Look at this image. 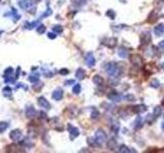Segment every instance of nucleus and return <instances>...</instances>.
Returning a JSON list of instances; mask_svg holds the SVG:
<instances>
[{"instance_id":"f257e3e1","label":"nucleus","mask_w":164,"mask_h":153,"mask_svg":"<svg viewBox=\"0 0 164 153\" xmlns=\"http://www.w3.org/2000/svg\"><path fill=\"white\" fill-rule=\"evenodd\" d=\"M94 140H96L98 146H101L105 144L107 142V135H106L105 131L101 129L96 130V134H94Z\"/></svg>"},{"instance_id":"f03ea898","label":"nucleus","mask_w":164,"mask_h":153,"mask_svg":"<svg viewBox=\"0 0 164 153\" xmlns=\"http://www.w3.org/2000/svg\"><path fill=\"white\" fill-rule=\"evenodd\" d=\"M130 61L132 63V66L137 68H142V64H143V58L140 54H132L130 56Z\"/></svg>"},{"instance_id":"7ed1b4c3","label":"nucleus","mask_w":164,"mask_h":153,"mask_svg":"<svg viewBox=\"0 0 164 153\" xmlns=\"http://www.w3.org/2000/svg\"><path fill=\"white\" fill-rule=\"evenodd\" d=\"M151 33L148 31H145L140 34V44L142 45H148L151 42Z\"/></svg>"},{"instance_id":"20e7f679","label":"nucleus","mask_w":164,"mask_h":153,"mask_svg":"<svg viewBox=\"0 0 164 153\" xmlns=\"http://www.w3.org/2000/svg\"><path fill=\"white\" fill-rule=\"evenodd\" d=\"M116 68H117V63H116V62H114V61H111V62H109V63L106 64L105 71H106V73H107L108 75L111 76L113 75V74L115 73Z\"/></svg>"},{"instance_id":"39448f33","label":"nucleus","mask_w":164,"mask_h":153,"mask_svg":"<svg viewBox=\"0 0 164 153\" xmlns=\"http://www.w3.org/2000/svg\"><path fill=\"white\" fill-rule=\"evenodd\" d=\"M85 63H86L87 66L89 68H92L96 64V58H94L93 54L91 52H88L86 55H85Z\"/></svg>"},{"instance_id":"423d86ee","label":"nucleus","mask_w":164,"mask_h":153,"mask_svg":"<svg viewBox=\"0 0 164 153\" xmlns=\"http://www.w3.org/2000/svg\"><path fill=\"white\" fill-rule=\"evenodd\" d=\"M67 129H68L69 133H70V138L72 139H75L76 137L79 136V130L77 129L76 127H73L71 124H68V127H67Z\"/></svg>"},{"instance_id":"0eeeda50","label":"nucleus","mask_w":164,"mask_h":153,"mask_svg":"<svg viewBox=\"0 0 164 153\" xmlns=\"http://www.w3.org/2000/svg\"><path fill=\"white\" fill-rule=\"evenodd\" d=\"M33 0H20L18 1V6L22 9H28L33 5Z\"/></svg>"},{"instance_id":"6e6552de","label":"nucleus","mask_w":164,"mask_h":153,"mask_svg":"<svg viewBox=\"0 0 164 153\" xmlns=\"http://www.w3.org/2000/svg\"><path fill=\"white\" fill-rule=\"evenodd\" d=\"M63 96H64V92H63V90H62V89L54 90V91L52 92V95H51L52 99L55 100V101L62 100V99H63Z\"/></svg>"},{"instance_id":"1a4fd4ad","label":"nucleus","mask_w":164,"mask_h":153,"mask_svg":"<svg viewBox=\"0 0 164 153\" xmlns=\"http://www.w3.org/2000/svg\"><path fill=\"white\" fill-rule=\"evenodd\" d=\"M38 104L41 108H45V109H50V104L44 97H39L38 98Z\"/></svg>"},{"instance_id":"9d476101","label":"nucleus","mask_w":164,"mask_h":153,"mask_svg":"<svg viewBox=\"0 0 164 153\" xmlns=\"http://www.w3.org/2000/svg\"><path fill=\"white\" fill-rule=\"evenodd\" d=\"M25 112H26L27 117H29V119L34 117H35V114H36V110H35V108H34L33 105H28L26 110H25Z\"/></svg>"},{"instance_id":"9b49d317","label":"nucleus","mask_w":164,"mask_h":153,"mask_svg":"<svg viewBox=\"0 0 164 153\" xmlns=\"http://www.w3.org/2000/svg\"><path fill=\"white\" fill-rule=\"evenodd\" d=\"M9 137L13 141H18L22 137V133H21L20 130H13V131L10 132L9 134Z\"/></svg>"},{"instance_id":"f8f14e48","label":"nucleus","mask_w":164,"mask_h":153,"mask_svg":"<svg viewBox=\"0 0 164 153\" xmlns=\"http://www.w3.org/2000/svg\"><path fill=\"white\" fill-rule=\"evenodd\" d=\"M132 108V112L133 113H143V112H145V111L147 110V106L146 105H144V104H138V105H135V106H133V107H131Z\"/></svg>"},{"instance_id":"ddd939ff","label":"nucleus","mask_w":164,"mask_h":153,"mask_svg":"<svg viewBox=\"0 0 164 153\" xmlns=\"http://www.w3.org/2000/svg\"><path fill=\"white\" fill-rule=\"evenodd\" d=\"M108 98H109L110 100H112V101H117V102L122 100L121 95L118 94L117 92H115V91H112L110 94H108Z\"/></svg>"},{"instance_id":"4468645a","label":"nucleus","mask_w":164,"mask_h":153,"mask_svg":"<svg viewBox=\"0 0 164 153\" xmlns=\"http://www.w3.org/2000/svg\"><path fill=\"white\" fill-rule=\"evenodd\" d=\"M157 20H158V11H157L156 9H154V10H152L151 12H150L148 22H149L150 24H153V23H155Z\"/></svg>"},{"instance_id":"2eb2a0df","label":"nucleus","mask_w":164,"mask_h":153,"mask_svg":"<svg viewBox=\"0 0 164 153\" xmlns=\"http://www.w3.org/2000/svg\"><path fill=\"white\" fill-rule=\"evenodd\" d=\"M104 44H105L106 46H108V47L113 48V47H115V46L117 45V39L116 38L106 39V40H104Z\"/></svg>"},{"instance_id":"dca6fc26","label":"nucleus","mask_w":164,"mask_h":153,"mask_svg":"<svg viewBox=\"0 0 164 153\" xmlns=\"http://www.w3.org/2000/svg\"><path fill=\"white\" fill-rule=\"evenodd\" d=\"M154 33L157 37H160L164 35V25L163 24H159L157 27H155L154 29Z\"/></svg>"},{"instance_id":"f3484780","label":"nucleus","mask_w":164,"mask_h":153,"mask_svg":"<svg viewBox=\"0 0 164 153\" xmlns=\"http://www.w3.org/2000/svg\"><path fill=\"white\" fill-rule=\"evenodd\" d=\"M143 126H144V120H143L142 117H138L137 119L135 120V124H133V128H135V130H140L142 129Z\"/></svg>"},{"instance_id":"a211bd4d","label":"nucleus","mask_w":164,"mask_h":153,"mask_svg":"<svg viewBox=\"0 0 164 153\" xmlns=\"http://www.w3.org/2000/svg\"><path fill=\"white\" fill-rule=\"evenodd\" d=\"M92 82H93V84L96 86H101L104 84V79L101 78L100 75H96V76H93V78H92Z\"/></svg>"},{"instance_id":"6ab92c4d","label":"nucleus","mask_w":164,"mask_h":153,"mask_svg":"<svg viewBox=\"0 0 164 153\" xmlns=\"http://www.w3.org/2000/svg\"><path fill=\"white\" fill-rule=\"evenodd\" d=\"M118 55L121 58H127L128 57V50L124 47H120L118 49Z\"/></svg>"},{"instance_id":"aec40b11","label":"nucleus","mask_w":164,"mask_h":153,"mask_svg":"<svg viewBox=\"0 0 164 153\" xmlns=\"http://www.w3.org/2000/svg\"><path fill=\"white\" fill-rule=\"evenodd\" d=\"M118 152H120V153H129V152H137V151L133 150V149H130V148H128L127 146H125V145H120L118 147Z\"/></svg>"},{"instance_id":"412c9836","label":"nucleus","mask_w":164,"mask_h":153,"mask_svg":"<svg viewBox=\"0 0 164 153\" xmlns=\"http://www.w3.org/2000/svg\"><path fill=\"white\" fill-rule=\"evenodd\" d=\"M20 144L25 146V147H27V148H30V147L33 146V141H31L29 138H25V139H23V140L21 141Z\"/></svg>"},{"instance_id":"4be33fe9","label":"nucleus","mask_w":164,"mask_h":153,"mask_svg":"<svg viewBox=\"0 0 164 153\" xmlns=\"http://www.w3.org/2000/svg\"><path fill=\"white\" fill-rule=\"evenodd\" d=\"M75 76H76V78H77L78 80H82V79H84V76H85V71L83 68H79L77 71H76Z\"/></svg>"},{"instance_id":"5701e85b","label":"nucleus","mask_w":164,"mask_h":153,"mask_svg":"<svg viewBox=\"0 0 164 153\" xmlns=\"http://www.w3.org/2000/svg\"><path fill=\"white\" fill-rule=\"evenodd\" d=\"M39 78H40V75H39L38 73L32 74V75L29 76V81L31 83H33V84H35V83L39 82Z\"/></svg>"},{"instance_id":"b1692460","label":"nucleus","mask_w":164,"mask_h":153,"mask_svg":"<svg viewBox=\"0 0 164 153\" xmlns=\"http://www.w3.org/2000/svg\"><path fill=\"white\" fill-rule=\"evenodd\" d=\"M6 151L7 152H23L22 150H18V148L15 144H10L6 147Z\"/></svg>"},{"instance_id":"393cba45","label":"nucleus","mask_w":164,"mask_h":153,"mask_svg":"<svg viewBox=\"0 0 164 153\" xmlns=\"http://www.w3.org/2000/svg\"><path fill=\"white\" fill-rule=\"evenodd\" d=\"M108 148L111 149V150L116 149L117 148V142L114 140V139H111V140H109V142H108Z\"/></svg>"},{"instance_id":"a878e982","label":"nucleus","mask_w":164,"mask_h":153,"mask_svg":"<svg viewBox=\"0 0 164 153\" xmlns=\"http://www.w3.org/2000/svg\"><path fill=\"white\" fill-rule=\"evenodd\" d=\"M153 114L155 115L156 117H160V115L162 114V107H161V106H156L153 110Z\"/></svg>"},{"instance_id":"bb28decb","label":"nucleus","mask_w":164,"mask_h":153,"mask_svg":"<svg viewBox=\"0 0 164 153\" xmlns=\"http://www.w3.org/2000/svg\"><path fill=\"white\" fill-rule=\"evenodd\" d=\"M2 92H3V95L5 97H10L11 96V88L10 87H5L3 88V90H2Z\"/></svg>"},{"instance_id":"cd10ccee","label":"nucleus","mask_w":164,"mask_h":153,"mask_svg":"<svg viewBox=\"0 0 164 153\" xmlns=\"http://www.w3.org/2000/svg\"><path fill=\"white\" fill-rule=\"evenodd\" d=\"M52 31H54L55 34H61V33H63V27H62V26H60V25L54 26V28H52Z\"/></svg>"},{"instance_id":"c85d7f7f","label":"nucleus","mask_w":164,"mask_h":153,"mask_svg":"<svg viewBox=\"0 0 164 153\" xmlns=\"http://www.w3.org/2000/svg\"><path fill=\"white\" fill-rule=\"evenodd\" d=\"M150 86H151L152 88H159L160 87V82H159L157 79H154V80L151 81V83H150Z\"/></svg>"},{"instance_id":"c756f323","label":"nucleus","mask_w":164,"mask_h":153,"mask_svg":"<svg viewBox=\"0 0 164 153\" xmlns=\"http://www.w3.org/2000/svg\"><path fill=\"white\" fill-rule=\"evenodd\" d=\"M106 15L109 17V18H111V20H114L115 17H116V13H115V11L113 10V9H109V10L106 12Z\"/></svg>"},{"instance_id":"7c9ffc66","label":"nucleus","mask_w":164,"mask_h":153,"mask_svg":"<svg viewBox=\"0 0 164 153\" xmlns=\"http://www.w3.org/2000/svg\"><path fill=\"white\" fill-rule=\"evenodd\" d=\"M81 92V85L80 84H76L75 86H74V88H73V93L74 94H76V95H78Z\"/></svg>"},{"instance_id":"2f4dec72","label":"nucleus","mask_w":164,"mask_h":153,"mask_svg":"<svg viewBox=\"0 0 164 153\" xmlns=\"http://www.w3.org/2000/svg\"><path fill=\"white\" fill-rule=\"evenodd\" d=\"M8 128V124L5 122H0V134L3 133L4 131H6V129Z\"/></svg>"},{"instance_id":"473e14b6","label":"nucleus","mask_w":164,"mask_h":153,"mask_svg":"<svg viewBox=\"0 0 164 153\" xmlns=\"http://www.w3.org/2000/svg\"><path fill=\"white\" fill-rule=\"evenodd\" d=\"M51 13H52V10L50 8H47L46 10L44 11V13H43L42 15L40 17V18L39 20H42V18H44V17H49V15H51Z\"/></svg>"},{"instance_id":"72a5a7b5","label":"nucleus","mask_w":164,"mask_h":153,"mask_svg":"<svg viewBox=\"0 0 164 153\" xmlns=\"http://www.w3.org/2000/svg\"><path fill=\"white\" fill-rule=\"evenodd\" d=\"M155 119H156V117L154 114H149V115H147V119H146V120H147V122L148 124H153L154 122V120H155Z\"/></svg>"},{"instance_id":"f704fd0d","label":"nucleus","mask_w":164,"mask_h":153,"mask_svg":"<svg viewBox=\"0 0 164 153\" xmlns=\"http://www.w3.org/2000/svg\"><path fill=\"white\" fill-rule=\"evenodd\" d=\"M45 31H46L45 26L39 25L38 27H37V33H38V34H43V33H45Z\"/></svg>"},{"instance_id":"c9c22d12","label":"nucleus","mask_w":164,"mask_h":153,"mask_svg":"<svg viewBox=\"0 0 164 153\" xmlns=\"http://www.w3.org/2000/svg\"><path fill=\"white\" fill-rule=\"evenodd\" d=\"M111 129H112V131H113V133H118V131H119V124L118 122H114V124L111 126Z\"/></svg>"},{"instance_id":"e433bc0d","label":"nucleus","mask_w":164,"mask_h":153,"mask_svg":"<svg viewBox=\"0 0 164 153\" xmlns=\"http://www.w3.org/2000/svg\"><path fill=\"white\" fill-rule=\"evenodd\" d=\"M99 117H100V112H99V110H96V109L92 110V112H91V119H98Z\"/></svg>"},{"instance_id":"4c0bfd02","label":"nucleus","mask_w":164,"mask_h":153,"mask_svg":"<svg viewBox=\"0 0 164 153\" xmlns=\"http://www.w3.org/2000/svg\"><path fill=\"white\" fill-rule=\"evenodd\" d=\"M43 87V84L42 83H35V84H33V89L35 90V91H39V90L41 89V88Z\"/></svg>"},{"instance_id":"58836bf2","label":"nucleus","mask_w":164,"mask_h":153,"mask_svg":"<svg viewBox=\"0 0 164 153\" xmlns=\"http://www.w3.org/2000/svg\"><path fill=\"white\" fill-rule=\"evenodd\" d=\"M87 143H88V145L91 146V147H96V146H98V144H96V140H94V139H91V138L87 139Z\"/></svg>"},{"instance_id":"ea45409f","label":"nucleus","mask_w":164,"mask_h":153,"mask_svg":"<svg viewBox=\"0 0 164 153\" xmlns=\"http://www.w3.org/2000/svg\"><path fill=\"white\" fill-rule=\"evenodd\" d=\"M125 100H127V101H135V97L133 96L132 94H127V95H125Z\"/></svg>"},{"instance_id":"a19ab883","label":"nucleus","mask_w":164,"mask_h":153,"mask_svg":"<svg viewBox=\"0 0 164 153\" xmlns=\"http://www.w3.org/2000/svg\"><path fill=\"white\" fill-rule=\"evenodd\" d=\"M75 4H77L79 6L85 5L86 4V0H75Z\"/></svg>"},{"instance_id":"79ce46f5","label":"nucleus","mask_w":164,"mask_h":153,"mask_svg":"<svg viewBox=\"0 0 164 153\" xmlns=\"http://www.w3.org/2000/svg\"><path fill=\"white\" fill-rule=\"evenodd\" d=\"M13 68H8L5 71V73H4V76H9V75H11V73H13Z\"/></svg>"},{"instance_id":"37998d69","label":"nucleus","mask_w":164,"mask_h":153,"mask_svg":"<svg viewBox=\"0 0 164 153\" xmlns=\"http://www.w3.org/2000/svg\"><path fill=\"white\" fill-rule=\"evenodd\" d=\"M60 74L63 75V76H66V75H68L69 74V71L67 68H62L61 71H60Z\"/></svg>"},{"instance_id":"c03bdc74","label":"nucleus","mask_w":164,"mask_h":153,"mask_svg":"<svg viewBox=\"0 0 164 153\" xmlns=\"http://www.w3.org/2000/svg\"><path fill=\"white\" fill-rule=\"evenodd\" d=\"M48 38L49 39H55V37H57V35H55V33L54 32V33H48Z\"/></svg>"},{"instance_id":"a18cd8bd","label":"nucleus","mask_w":164,"mask_h":153,"mask_svg":"<svg viewBox=\"0 0 164 153\" xmlns=\"http://www.w3.org/2000/svg\"><path fill=\"white\" fill-rule=\"evenodd\" d=\"M65 84L66 85H72V84H75V81L74 80H68L65 82Z\"/></svg>"},{"instance_id":"49530a36","label":"nucleus","mask_w":164,"mask_h":153,"mask_svg":"<svg viewBox=\"0 0 164 153\" xmlns=\"http://www.w3.org/2000/svg\"><path fill=\"white\" fill-rule=\"evenodd\" d=\"M40 117H42V119H46V114L43 111H40Z\"/></svg>"},{"instance_id":"de8ad7c7","label":"nucleus","mask_w":164,"mask_h":153,"mask_svg":"<svg viewBox=\"0 0 164 153\" xmlns=\"http://www.w3.org/2000/svg\"><path fill=\"white\" fill-rule=\"evenodd\" d=\"M159 47H160V48H164V41L160 42V44H159Z\"/></svg>"},{"instance_id":"09e8293b","label":"nucleus","mask_w":164,"mask_h":153,"mask_svg":"<svg viewBox=\"0 0 164 153\" xmlns=\"http://www.w3.org/2000/svg\"><path fill=\"white\" fill-rule=\"evenodd\" d=\"M161 127H162V130L164 131V122H162V126H161Z\"/></svg>"},{"instance_id":"8fccbe9b","label":"nucleus","mask_w":164,"mask_h":153,"mask_svg":"<svg viewBox=\"0 0 164 153\" xmlns=\"http://www.w3.org/2000/svg\"><path fill=\"white\" fill-rule=\"evenodd\" d=\"M161 68H162L164 69V62H163V63H162V64H161Z\"/></svg>"},{"instance_id":"3c124183","label":"nucleus","mask_w":164,"mask_h":153,"mask_svg":"<svg viewBox=\"0 0 164 153\" xmlns=\"http://www.w3.org/2000/svg\"><path fill=\"white\" fill-rule=\"evenodd\" d=\"M1 34H3V31H0V35Z\"/></svg>"}]
</instances>
